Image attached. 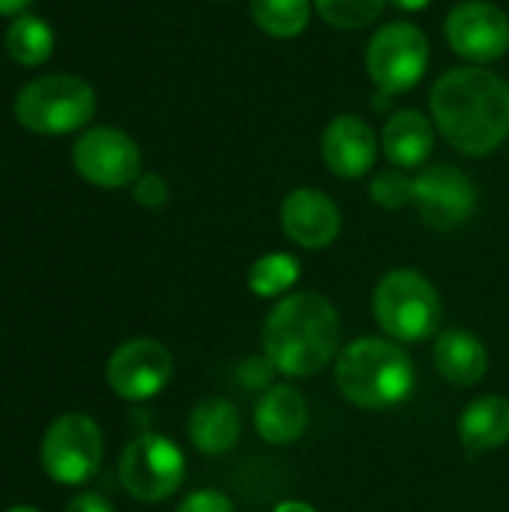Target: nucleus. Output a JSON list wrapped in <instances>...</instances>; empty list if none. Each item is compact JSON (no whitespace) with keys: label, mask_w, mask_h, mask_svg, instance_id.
I'll return each instance as SVG.
<instances>
[{"label":"nucleus","mask_w":509,"mask_h":512,"mask_svg":"<svg viewBox=\"0 0 509 512\" xmlns=\"http://www.w3.org/2000/svg\"><path fill=\"white\" fill-rule=\"evenodd\" d=\"M66 512H114V507L102 498V495H93V492H84V495H75Z\"/></svg>","instance_id":"nucleus-28"},{"label":"nucleus","mask_w":509,"mask_h":512,"mask_svg":"<svg viewBox=\"0 0 509 512\" xmlns=\"http://www.w3.org/2000/svg\"><path fill=\"white\" fill-rule=\"evenodd\" d=\"M372 312L387 339L402 345L423 342L441 324V294L420 270L396 267L378 279Z\"/></svg>","instance_id":"nucleus-5"},{"label":"nucleus","mask_w":509,"mask_h":512,"mask_svg":"<svg viewBox=\"0 0 509 512\" xmlns=\"http://www.w3.org/2000/svg\"><path fill=\"white\" fill-rule=\"evenodd\" d=\"M141 165L144 159L138 141L117 126H90L72 144L75 174L99 189L132 186L144 174Z\"/></svg>","instance_id":"nucleus-8"},{"label":"nucleus","mask_w":509,"mask_h":512,"mask_svg":"<svg viewBox=\"0 0 509 512\" xmlns=\"http://www.w3.org/2000/svg\"><path fill=\"white\" fill-rule=\"evenodd\" d=\"M432 60L429 36L414 21L381 24L366 45V72L378 93L402 96L414 90Z\"/></svg>","instance_id":"nucleus-6"},{"label":"nucleus","mask_w":509,"mask_h":512,"mask_svg":"<svg viewBox=\"0 0 509 512\" xmlns=\"http://www.w3.org/2000/svg\"><path fill=\"white\" fill-rule=\"evenodd\" d=\"M3 48H6L9 60L24 69L45 66L54 54V30L42 15L21 12L9 21V27L3 33Z\"/></svg>","instance_id":"nucleus-20"},{"label":"nucleus","mask_w":509,"mask_h":512,"mask_svg":"<svg viewBox=\"0 0 509 512\" xmlns=\"http://www.w3.org/2000/svg\"><path fill=\"white\" fill-rule=\"evenodd\" d=\"M15 123L36 135H69L96 114V90L72 72H48L27 81L12 102Z\"/></svg>","instance_id":"nucleus-4"},{"label":"nucleus","mask_w":509,"mask_h":512,"mask_svg":"<svg viewBox=\"0 0 509 512\" xmlns=\"http://www.w3.org/2000/svg\"><path fill=\"white\" fill-rule=\"evenodd\" d=\"M102 429L87 414H63L57 417L39 447V462L45 474L60 486L87 483L102 465Z\"/></svg>","instance_id":"nucleus-7"},{"label":"nucleus","mask_w":509,"mask_h":512,"mask_svg":"<svg viewBox=\"0 0 509 512\" xmlns=\"http://www.w3.org/2000/svg\"><path fill=\"white\" fill-rule=\"evenodd\" d=\"M189 441L204 456H222L237 447L243 435V417L234 402L222 396H210L198 402L189 414Z\"/></svg>","instance_id":"nucleus-17"},{"label":"nucleus","mask_w":509,"mask_h":512,"mask_svg":"<svg viewBox=\"0 0 509 512\" xmlns=\"http://www.w3.org/2000/svg\"><path fill=\"white\" fill-rule=\"evenodd\" d=\"M174 375L171 351L156 339H129L123 342L105 369L111 390L129 402H147L165 390Z\"/></svg>","instance_id":"nucleus-12"},{"label":"nucleus","mask_w":509,"mask_h":512,"mask_svg":"<svg viewBox=\"0 0 509 512\" xmlns=\"http://www.w3.org/2000/svg\"><path fill=\"white\" fill-rule=\"evenodd\" d=\"M381 153V138L360 114H336L321 135V159L342 180L366 177Z\"/></svg>","instance_id":"nucleus-14"},{"label":"nucleus","mask_w":509,"mask_h":512,"mask_svg":"<svg viewBox=\"0 0 509 512\" xmlns=\"http://www.w3.org/2000/svg\"><path fill=\"white\" fill-rule=\"evenodd\" d=\"M414 207L432 231H456L477 213V186L459 165L429 162L414 177Z\"/></svg>","instance_id":"nucleus-10"},{"label":"nucleus","mask_w":509,"mask_h":512,"mask_svg":"<svg viewBox=\"0 0 509 512\" xmlns=\"http://www.w3.org/2000/svg\"><path fill=\"white\" fill-rule=\"evenodd\" d=\"M273 512H318L312 504H306V501H279Z\"/></svg>","instance_id":"nucleus-31"},{"label":"nucleus","mask_w":509,"mask_h":512,"mask_svg":"<svg viewBox=\"0 0 509 512\" xmlns=\"http://www.w3.org/2000/svg\"><path fill=\"white\" fill-rule=\"evenodd\" d=\"M429 117L462 156H492L509 141V84L486 66H453L429 90Z\"/></svg>","instance_id":"nucleus-1"},{"label":"nucleus","mask_w":509,"mask_h":512,"mask_svg":"<svg viewBox=\"0 0 509 512\" xmlns=\"http://www.w3.org/2000/svg\"><path fill=\"white\" fill-rule=\"evenodd\" d=\"M279 222H282L285 237L294 246L318 252V249H327L336 243V237L342 231V210L327 192L300 186L285 195Z\"/></svg>","instance_id":"nucleus-13"},{"label":"nucleus","mask_w":509,"mask_h":512,"mask_svg":"<svg viewBox=\"0 0 509 512\" xmlns=\"http://www.w3.org/2000/svg\"><path fill=\"white\" fill-rule=\"evenodd\" d=\"M6 512H39V510H33V507H9Z\"/></svg>","instance_id":"nucleus-32"},{"label":"nucleus","mask_w":509,"mask_h":512,"mask_svg":"<svg viewBox=\"0 0 509 512\" xmlns=\"http://www.w3.org/2000/svg\"><path fill=\"white\" fill-rule=\"evenodd\" d=\"M444 39L471 66L498 63L509 51V15L492 0H462L444 18Z\"/></svg>","instance_id":"nucleus-11"},{"label":"nucleus","mask_w":509,"mask_h":512,"mask_svg":"<svg viewBox=\"0 0 509 512\" xmlns=\"http://www.w3.org/2000/svg\"><path fill=\"white\" fill-rule=\"evenodd\" d=\"M414 378V360L393 339H357L336 360L339 393L363 411H384L405 402L414 390Z\"/></svg>","instance_id":"nucleus-3"},{"label":"nucleus","mask_w":509,"mask_h":512,"mask_svg":"<svg viewBox=\"0 0 509 512\" xmlns=\"http://www.w3.org/2000/svg\"><path fill=\"white\" fill-rule=\"evenodd\" d=\"M132 195L144 210H162L168 204V198H171V186H168V180L162 174L147 171L132 183Z\"/></svg>","instance_id":"nucleus-25"},{"label":"nucleus","mask_w":509,"mask_h":512,"mask_svg":"<svg viewBox=\"0 0 509 512\" xmlns=\"http://www.w3.org/2000/svg\"><path fill=\"white\" fill-rule=\"evenodd\" d=\"M312 6L327 27L354 33L372 27L384 15L387 0H312Z\"/></svg>","instance_id":"nucleus-23"},{"label":"nucleus","mask_w":509,"mask_h":512,"mask_svg":"<svg viewBox=\"0 0 509 512\" xmlns=\"http://www.w3.org/2000/svg\"><path fill=\"white\" fill-rule=\"evenodd\" d=\"M273 363L267 357H252L240 366V384L249 390H270V378H273Z\"/></svg>","instance_id":"nucleus-27"},{"label":"nucleus","mask_w":509,"mask_h":512,"mask_svg":"<svg viewBox=\"0 0 509 512\" xmlns=\"http://www.w3.org/2000/svg\"><path fill=\"white\" fill-rule=\"evenodd\" d=\"M177 512H237L231 498L216 492V489H201L183 498V504L177 507Z\"/></svg>","instance_id":"nucleus-26"},{"label":"nucleus","mask_w":509,"mask_h":512,"mask_svg":"<svg viewBox=\"0 0 509 512\" xmlns=\"http://www.w3.org/2000/svg\"><path fill=\"white\" fill-rule=\"evenodd\" d=\"M459 438L468 453H489L509 441V399L480 396L459 417Z\"/></svg>","instance_id":"nucleus-19"},{"label":"nucleus","mask_w":509,"mask_h":512,"mask_svg":"<svg viewBox=\"0 0 509 512\" xmlns=\"http://www.w3.org/2000/svg\"><path fill=\"white\" fill-rule=\"evenodd\" d=\"M435 369L444 381L456 387H474L489 372V351L486 345L465 330H447L435 339Z\"/></svg>","instance_id":"nucleus-18"},{"label":"nucleus","mask_w":509,"mask_h":512,"mask_svg":"<svg viewBox=\"0 0 509 512\" xmlns=\"http://www.w3.org/2000/svg\"><path fill=\"white\" fill-rule=\"evenodd\" d=\"M312 0H249L255 27L273 39H294L312 21Z\"/></svg>","instance_id":"nucleus-21"},{"label":"nucleus","mask_w":509,"mask_h":512,"mask_svg":"<svg viewBox=\"0 0 509 512\" xmlns=\"http://www.w3.org/2000/svg\"><path fill=\"white\" fill-rule=\"evenodd\" d=\"M186 477V459L165 435H138L120 456L123 489L144 504L171 498Z\"/></svg>","instance_id":"nucleus-9"},{"label":"nucleus","mask_w":509,"mask_h":512,"mask_svg":"<svg viewBox=\"0 0 509 512\" xmlns=\"http://www.w3.org/2000/svg\"><path fill=\"white\" fill-rule=\"evenodd\" d=\"M255 429L267 444L285 447L303 438L309 429V405L291 384H273L255 405Z\"/></svg>","instance_id":"nucleus-16"},{"label":"nucleus","mask_w":509,"mask_h":512,"mask_svg":"<svg viewBox=\"0 0 509 512\" xmlns=\"http://www.w3.org/2000/svg\"><path fill=\"white\" fill-rule=\"evenodd\" d=\"M369 198L381 210H405L414 204V177L402 168H384L372 177Z\"/></svg>","instance_id":"nucleus-24"},{"label":"nucleus","mask_w":509,"mask_h":512,"mask_svg":"<svg viewBox=\"0 0 509 512\" xmlns=\"http://www.w3.org/2000/svg\"><path fill=\"white\" fill-rule=\"evenodd\" d=\"M342 324L336 306L315 291L285 294L264 324V357L288 378L327 369L339 351Z\"/></svg>","instance_id":"nucleus-2"},{"label":"nucleus","mask_w":509,"mask_h":512,"mask_svg":"<svg viewBox=\"0 0 509 512\" xmlns=\"http://www.w3.org/2000/svg\"><path fill=\"white\" fill-rule=\"evenodd\" d=\"M435 123L429 114L420 108H399L387 117L381 129V153L393 168L411 171V168H426L435 150Z\"/></svg>","instance_id":"nucleus-15"},{"label":"nucleus","mask_w":509,"mask_h":512,"mask_svg":"<svg viewBox=\"0 0 509 512\" xmlns=\"http://www.w3.org/2000/svg\"><path fill=\"white\" fill-rule=\"evenodd\" d=\"M387 3L402 9V12H423V9L432 6V0H387Z\"/></svg>","instance_id":"nucleus-29"},{"label":"nucleus","mask_w":509,"mask_h":512,"mask_svg":"<svg viewBox=\"0 0 509 512\" xmlns=\"http://www.w3.org/2000/svg\"><path fill=\"white\" fill-rule=\"evenodd\" d=\"M300 279V261L291 252H270L261 255L252 267H249V291L255 297L273 300V297H285Z\"/></svg>","instance_id":"nucleus-22"},{"label":"nucleus","mask_w":509,"mask_h":512,"mask_svg":"<svg viewBox=\"0 0 509 512\" xmlns=\"http://www.w3.org/2000/svg\"><path fill=\"white\" fill-rule=\"evenodd\" d=\"M30 3H33V0H0V15L15 18V15H21Z\"/></svg>","instance_id":"nucleus-30"}]
</instances>
